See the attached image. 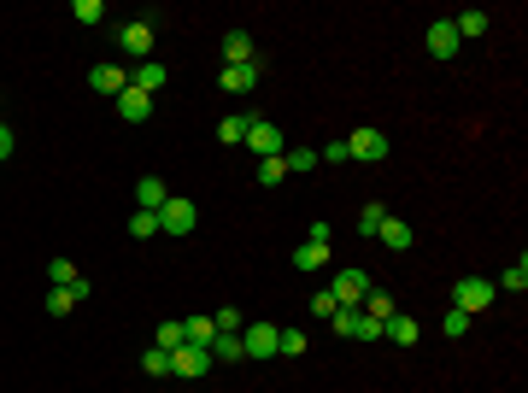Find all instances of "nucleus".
<instances>
[{
	"label": "nucleus",
	"mask_w": 528,
	"mask_h": 393,
	"mask_svg": "<svg viewBox=\"0 0 528 393\" xmlns=\"http://www.w3.org/2000/svg\"><path fill=\"white\" fill-rule=\"evenodd\" d=\"M493 294H499V288H493L487 276H458V282H452V306H458L464 317L487 311V306H493Z\"/></svg>",
	"instance_id": "obj_1"
},
{
	"label": "nucleus",
	"mask_w": 528,
	"mask_h": 393,
	"mask_svg": "<svg viewBox=\"0 0 528 393\" xmlns=\"http://www.w3.org/2000/svg\"><path fill=\"white\" fill-rule=\"evenodd\" d=\"M194 224H200V206H194V200H177V194H170L165 206H159V235H194Z\"/></svg>",
	"instance_id": "obj_2"
},
{
	"label": "nucleus",
	"mask_w": 528,
	"mask_h": 393,
	"mask_svg": "<svg viewBox=\"0 0 528 393\" xmlns=\"http://www.w3.org/2000/svg\"><path fill=\"white\" fill-rule=\"evenodd\" d=\"M364 294H370V276H364V270H334V282H329L334 306H364Z\"/></svg>",
	"instance_id": "obj_3"
},
{
	"label": "nucleus",
	"mask_w": 528,
	"mask_h": 393,
	"mask_svg": "<svg viewBox=\"0 0 528 393\" xmlns=\"http://www.w3.org/2000/svg\"><path fill=\"white\" fill-rule=\"evenodd\" d=\"M211 370V352L206 347H188V340H182L177 352H170V376H182V381H200Z\"/></svg>",
	"instance_id": "obj_4"
},
{
	"label": "nucleus",
	"mask_w": 528,
	"mask_h": 393,
	"mask_svg": "<svg viewBox=\"0 0 528 393\" xmlns=\"http://www.w3.org/2000/svg\"><path fill=\"white\" fill-rule=\"evenodd\" d=\"M241 147H252L259 159H282V129L270 124V118H252V129H247V141Z\"/></svg>",
	"instance_id": "obj_5"
},
{
	"label": "nucleus",
	"mask_w": 528,
	"mask_h": 393,
	"mask_svg": "<svg viewBox=\"0 0 528 393\" xmlns=\"http://www.w3.org/2000/svg\"><path fill=\"white\" fill-rule=\"evenodd\" d=\"M118 47H124V53H129V59L141 65V59L153 53V24H147V18H136V24H124V29H118Z\"/></svg>",
	"instance_id": "obj_6"
},
{
	"label": "nucleus",
	"mask_w": 528,
	"mask_h": 393,
	"mask_svg": "<svg viewBox=\"0 0 528 393\" xmlns=\"http://www.w3.org/2000/svg\"><path fill=\"white\" fill-rule=\"evenodd\" d=\"M347 153L364 159V165H375V159H388V135H382V129H352V135H347Z\"/></svg>",
	"instance_id": "obj_7"
},
{
	"label": "nucleus",
	"mask_w": 528,
	"mask_h": 393,
	"mask_svg": "<svg viewBox=\"0 0 528 393\" xmlns=\"http://www.w3.org/2000/svg\"><path fill=\"white\" fill-rule=\"evenodd\" d=\"M423 47H429L434 59H458V29H452V18H441V24H429V36H423Z\"/></svg>",
	"instance_id": "obj_8"
},
{
	"label": "nucleus",
	"mask_w": 528,
	"mask_h": 393,
	"mask_svg": "<svg viewBox=\"0 0 528 393\" xmlns=\"http://www.w3.org/2000/svg\"><path fill=\"white\" fill-rule=\"evenodd\" d=\"M241 347H247V358H276V323H247Z\"/></svg>",
	"instance_id": "obj_9"
},
{
	"label": "nucleus",
	"mask_w": 528,
	"mask_h": 393,
	"mask_svg": "<svg viewBox=\"0 0 528 393\" xmlns=\"http://www.w3.org/2000/svg\"><path fill=\"white\" fill-rule=\"evenodd\" d=\"M88 88H95V94H111V100H118V94L129 88V70H124V65H95V70H88Z\"/></svg>",
	"instance_id": "obj_10"
},
{
	"label": "nucleus",
	"mask_w": 528,
	"mask_h": 393,
	"mask_svg": "<svg viewBox=\"0 0 528 393\" xmlns=\"http://www.w3.org/2000/svg\"><path fill=\"white\" fill-rule=\"evenodd\" d=\"M218 88L223 94H252V88H259V65H223Z\"/></svg>",
	"instance_id": "obj_11"
},
{
	"label": "nucleus",
	"mask_w": 528,
	"mask_h": 393,
	"mask_svg": "<svg viewBox=\"0 0 528 393\" xmlns=\"http://www.w3.org/2000/svg\"><path fill=\"white\" fill-rule=\"evenodd\" d=\"M118 118H124V124H147V118H153V94L124 88V94H118Z\"/></svg>",
	"instance_id": "obj_12"
},
{
	"label": "nucleus",
	"mask_w": 528,
	"mask_h": 393,
	"mask_svg": "<svg viewBox=\"0 0 528 393\" xmlns=\"http://www.w3.org/2000/svg\"><path fill=\"white\" fill-rule=\"evenodd\" d=\"M375 241H382V247H393V253H411V241H417V235H411V224H405V217H393V211H388V217H382V229H375Z\"/></svg>",
	"instance_id": "obj_13"
},
{
	"label": "nucleus",
	"mask_w": 528,
	"mask_h": 393,
	"mask_svg": "<svg viewBox=\"0 0 528 393\" xmlns=\"http://www.w3.org/2000/svg\"><path fill=\"white\" fill-rule=\"evenodd\" d=\"M165 77H170L165 65H153V59H141V65L129 70V88H141V94H159V88H165Z\"/></svg>",
	"instance_id": "obj_14"
},
{
	"label": "nucleus",
	"mask_w": 528,
	"mask_h": 393,
	"mask_svg": "<svg viewBox=\"0 0 528 393\" xmlns=\"http://www.w3.org/2000/svg\"><path fill=\"white\" fill-rule=\"evenodd\" d=\"M165 200H170L165 176H141V183H136V206H141V211H159Z\"/></svg>",
	"instance_id": "obj_15"
},
{
	"label": "nucleus",
	"mask_w": 528,
	"mask_h": 393,
	"mask_svg": "<svg viewBox=\"0 0 528 393\" xmlns=\"http://www.w3.org/2000/svg\"><path fill=\"white\" fill-rule=\"evenodd\" d=\"M223 65H252V36L247 29H229V36H223Z\"/></svg>",
	"instance_id": "obj_16"
},
{
	"label": "nucleus",
	"mask_w": 528,
	"mask_h": 393,
	"mask_svg": "<svg viewBox=\"0 0 528 393\" xmlns=\"http://www.w3.org/2000/svg\"><path fill=\"white\" fill-rule=\"evenodd\" d=\"M382 340H393V347H411V340H417V317H405V311H393L388 323H382Z\"/></svg>",
	"instance_id": "obj_17"
},
{
	"label": "nucleus",
	"mask_w": 528,
	"mask_h": 393,
	"mask_svg": "<svg viewBox=\"0 0 528 393\" xmlns=\"http://www.w3.org/2000/svg\"><path fill=\"white\" fill-rule=\"evenodd\" d=\"M364 317H375V323H388V317H393V311H400V306H393V294H388V288H375V282H370V294H364Z\"/></svg>",
	"instance_id": "obj_18"
},
{
	"label": "nucleus",
	"mask_w": 528,
	"mask_h": 393,
	"mask_svg": "<svg viewBox=\"0 0 528 393\" xmlns=\"http://www.w3.org/2000/svg\"><path fill=\"white\" fill-rule=\"evenodd\" d=\"M211 364H241L247 358V347H241V335H211Z\"/></svg>",
	"instance_id": "obj_19"
},
{
	"label": "nucleus",
	"mask_w": 528,
	"mask_h": 393,
	"mask_svg": "<svg viewBox=\"0 0 528 393\" xmlns=\"http://www.w3.org/2000/svg\"><path fill=\"white\" fill-rule=\"evenodd\" d=\"M487 24H493V18H487L482 6H470V12H458V18H452V29H458V42H475V36H487Z\"/></svg>",
	"instance_id": "obj_20"
},
{
	"label": "nucleus",
	"mask_w": 528,
	"mask_h": 393,
	"mask_svg": "<svg viewBox=\"0 0 528 393\" xmlns=\"http://www.w3.org/2000/svg\"><path fill=\"white\" fill-rule=\"evenodd\" d=\"M247 129H252L247 112H229V118L218 124V141H223V147H241V141H247Z\"/></svg>",
	"instance_id": "obj_21"
},
{
	"label": "nucleus",
	"mask_w": 528,
	"mask_h": 393,
	"mask_svg": "<svg viewBox=\"0 0 528 393\" xmlns=\"http://www.w3.org/2000/svg\"><path fill=\"white\" fill-rule=\"evenodd\" d=\"M293 265H300V270H323V265H329V247H318V241H300V247H293Z\"/></svg>",
	"instance_id": "obj_22"
},
{
	"label": "nucleus",
	"mask_w": 528,
	"mask_h": 393,
	"mask_svg": "<svg viewBox=\"0 0 528 393\" xmlns=\"http://www.w3.org/2000/svg\"><path fill=\"white\" fill-rule=\"evenodd\" d=\"M359 317H364L359 306H334L329 323H334V335H341V340H352V335H359Z\"/></svg>",
	"instance_id": "obj_23"
},
{
	"label": "nucleus",
	"mask_w": 528,
	"mask_h": 393,
	"mask_svg": "<svg viewBox=\"0 0 528 393\" xmlns=\"http://www.w3.org/2000/svg\"><path fill=\"white\" fill-rule=\"evenodd\" d=\"M182 335H188V347H211L218 323H211V317H188V323H182Z\"/></svg>",
	"instance_id": "obj_24"
},
{
	"label": "nucleus",
	"mask_w": 528,
	"mask_h": 393,
	"mask_svg": "<svg viewBox=\"0 0 528 393\" xmlns=\"http://www.w3.org/2000/svg\"><path fill=\"white\" fill-rule=\"evenodd\" d=\"M282 165H288V176H306V170H318V153H311V147H293V153H282Z\"/></svg>",
	"instance_id": "obj_25"
},
{
	"label": "nucleus",
	"mask_w": 528,
	"mask_h": 393,
	"mask_svg": "<svg viewBox=\"0 0 528 393\" xmlns=\"http://www.w3.org/2000/svg\"><path fill=\"white\" fill-rule=\"evenodd\" d=\"M129 235H136V241H153L159 235V211H136V217H129Z\"/></svg>",
	"instance_id": "obj_26"
},
{
	"label": "nucleus",
	"mask_w": 528,
	"mask_h": 393,
	"mask_svg": "<svg viewBox=\"0 0 528 393\" xmlns=\"http://www.w3.org/2000/svg\"><path fill=\"white\" fill-rule=\"evenodd\" d=\"M141 370H147V376H170V352L165 347H147V352H141Z\"/></svg>",
	"instance_id": "obj_27"
},
{
	"label": "nucleus",
	"mask_w": 528,
	"mask_h": 393,
	"mask_svg": "<svg viewBox=\"0 0 528 393\" xmlns=\"http://www.w3.org/2000/svg\"><path fill=\"white\" fill-rule=\"evenodd\" d=\"M70 306H77L70 288H47V317H70Z\"/></svg>",
	"instance_id": "obj_28"
},
{
	"label": "nucleus",
	"mask_w": 528,
	"mask_h": 393,
	"mask_svg": "<svg viewBox=\"0 0 528 393\" xmlns=\"http://www.w3.org/2000/svg\"><path fill=\"white\" fill-rule=\"evenodd\" d=\"M493 288H511V294H523V288H528V258H516V265L505 270V276L493 282Z\"/></svg>",
	"instance_id": "obj_29"
},
{
	"label": "nucleus",
	"mask_w": 528,
	"mask_h": 393,
	"mask_svg": "<svg viewBox=\"0 0 528 393\" xmlns=\"http://www.w3.org/2000/svg\"><path fill=\"white\" fill-rule=\"evenodd\" d=\"M282 176H288V165H282V159H259V188H276Z\"/></svg>",
	"instance_id": "obj_30"
},
{
	"label": "nucleus",
	"mask_w": 528,
	"mask_h": 393,
	"mask_svg": "<svg viewBox=\"0 0 528 393\" xmlns=\"http://www.w3.org/2000/svg\"><path fill=\"white\" fill-rule=\"evenodd\" d=\"M464 329H470V317H464L458 306H452V311L441 317V335H446V340H464Z\"/></svg>",
	"instance_id": "obj_31"
},
{
	"label": "nucleus",
	"mask_w": 528,
	"mask_h": 393,
	"mask_svg": "<svg viewBox=\"0 0 528 393\" xmlns=\"http://www.w3.org/2000/svg\"><path fill=\"white\" fill-rule=\"evenodd\" d=\"M382 217H388V206H375V200H370V206L359 211V235H375V229H382Z\"/></svg>",
	"instance_id": "obj_32"
},
{
	"label": "nucleus",
	"mask_w": 528,
	"mask_h": 393,
	"mask_svg": "<svg viewBox=\"0 0 528 393\" xmlns=\"http://www.w3.org/2000/svg\"><path fill=\"white\" fill-rule=\"evenodd\" d=\"M47 282H54V288H70V282H77V265H70V258H54V265H47Z\"/></svg>",
	"instance_id": "obj_33"
},
{
	"label": "nucleus",
	"mask_w": 528,
	"mask_h": 393,
	"mask_svg": "<svg viewBox=\"0 0 528 393\" xmlns=\"http://www.w3.org/2000/svg\"><path fill=\"white\" fill-rule=\"evenodd\" d=\"M70 18H77V24H100V18H106V6H100V0H77V6H70Z\"/></svg>",
	"instance_id": "obj_34"
},
{
	"label": "nucleus",
	"mask_w": 528,
	"mask_h": 393,
	"mask_svg": "<svg viewBox=\"0 0 528 393\" xmlns=\"http://www.w3.org/2000/svg\"><path fill=\"white\" fill-rule=\"evenodd\" d=\"M182 340H188V335H182V323H159V335H153V347H165V352H177V347H182Z\"/></svg>",
	"instance_id": "obj_35"
},
{
	"label": "nucleus",
	"mask_w": 528,
	"mask_h": 393,
	"mask_svg": "<svg viewBox=\"0 0 528 393\" xmlns=\"http://www.w3.org/2000/svg\"><path fill=\"white\" fill-rule=\"evenodd\" d=\"M306 311L318 317V323H329V317H334V299H329V288H323V294H311V299H306Z\"/></svg>",
	"instance_id": "obj_36"
},
{
	"label": "nucleus",
	"mask_w": 528,
	"mask_h": 393,
	"mask_svg": "<svg viewBox=\"0 0 528 393\" xmlns=\"http://www.w3.org/2000/svg\"><path fill=\"white\" fill-rule=\"evenodd\" d=\"M323 159H329V165H347V141H329V147H323V153H318V165H323Z\"/></svg>",
	"instance_id": "obj_37"
},
{
	"label": "nucleus",
	"mask_w": 528,
	"mask_h": 393,
	"mask_svg": "<svg viewBox=\"0 0 528 393\" xmlns=\"http://www.w3.org/2000/svg\"><path fill=\"white\" fill-rule=\"evenodd\" d=\"M352 340H370V347H375V340H382V323H375V317H359V335H352Z\"/></svg>",
	"instance_id": "obj_38"
},
{
	"label": "nucleus",
	"mask_w": 528,
	"mask_h": 393,
	"mask_svg": "<svg viewBox=\"0 0 528 393\" xmlns=\"http://www.w3.org/2000/svg\"><path fill=\"white\" fill-rule=\"evenodd\" d=\"M329 235H334V229H329V217H318V224H311V235H306V241H318V247H329Z\"/></svg>",
	"instance_id": "obj_39"
},
{
	"label": "nucleus",
	"mask_w": 528,
	"mask_h": 393,
	"mask_svg": "<svg viewBox=\"0 0 528 393\" xmlns=\"http://www.w3.org/2000/svg\"><path fill=\"white\" fill-rule=\"evenodd\" d=\"M12 147H18V135H12L6 124H0V159H12Z\"/></svg>",
	"instance_id": "obj_40"
}]
</instances>
